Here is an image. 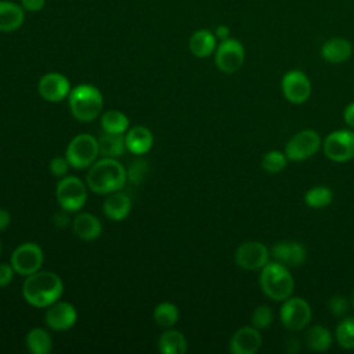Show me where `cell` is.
I'll return each instance as SVG.
<instances>
[{
    "instance_id": "6da1fadb",
    "label": "cell",
    "mask_w": 354,
    "mask_h": 354,
    "mask_svg": "<svg viewBox=\"0 0 354 354\" xmlns=\"http://www.w3.org/2000/svg\"><path fill=\"white\" fill-rule=\"evenodd\" d=\"M64 292L61 278L51 271H36L22 285L24 299L33 307H48L55 303Z\"/></svg>"
},
{
    "instance_id": "7a4b0ae2",
    "label": "cell",
    "mask_w": 354,
    "mask_h": 354,
    "mask_svg": "<svg viewBox=\"0 0 354 354\" xmlns=\"http://www.w3.org/2000/svg\"><path fill=\"white\" fill-rule=\"evenodd\" d=\"M127 180L126 169L115 158H104L91 165L87 173V185L95 194L120 191Z\"/></svg>"
},
{
    "instance_id": "3957f363",
    "label": "cell",
    "mask_w": 354,
    "mask_h": 354,
    "mask_svg": "<svg viewBox=\"0 0 354 354\" xmlns=\"http://www.w3.org/2000/svg\"><path fill=\"white\" fill-rule=\"evenodd\" d=\"M259 283L263 293L274 301L286 300L295 290V279L290 270L277 261H268L260 270Z\"/></svg>"
},
{
    "instance_id": "277c9868",
    "label": "cell",
    "mask_w": 354,
    "mask_h": 354,
    "mask_svg": "<svg viewBox=\"0 0 354 354\" xmlns=\"http://www.w3.org/2000/svg\"><path fill=\"white\" fill-rule=\"evenodd\" d=\"M69 109L80 122L94 120L102 109V94L91 84H79L69 93Z\"/></svg>"
},
{
    "instance_id": "5b68a950",
    "label": "cell",
    "mask_w": 354,
    "mask_h": 354,
    "mask_svg": "<svg viewBox=\"0 0 354 354\" xmlns=\"http://www.w3.org/2000/svg\"><path fill=\"white\" fill-rule=\"evenodd\" d=\"M324 155L336 163H346L354 159V130L339 129L330 131L322 140Z\"/></svg>"
},
{
    "instance_id": "8992f818",
    "label": "cell",
    "mask_w": 354,
    "mask_h": 354,
    "mask_svg": "<svg viewBox=\"0 0 354 354\" xmlns=\"http://www.w3.org/2000/svg\"><path fill=\"white\" fill-rule=\"evenodd\" d=\"M313 317L308 301L299 296H290L282 301L279 308L281 324L292 332L303 330L308 326Z\"/></svg>"
},
{
    "instance_id": "52a82bcc",
    "label": "cell",
    "mask_w": 354,
    "mask_h": 354,
    "mask_svg": "<svg viewBox=\"0 0 354 354\" xmlns=\"http://www.w3.org/2000/svg\"><path fill=\"white\" fill-rule=\"evenodd\" d=\"M322 147L319 134L313 129H304L297 131L289 138L285 145V155L288 160L301 162L314 156Z\"/></svg>"
},
{
    "instance_id": "ba28073f",
    "label": "cell",
    "mask_w": 354,
    "mask_h": 354,
    "mask_svg": "<svg viewBox=\"0 0 354 354\" xmlns=\"http://www.w3.org/2000/svg\"><path fill=\"white\" fill-rule=\"evenodd\" d=\"M98 153V140L90 134H79L68 144L65 156L72 167L84 169L94 163Z\"/></svg>"
},
{
    "instance_id": "9c48e42d",
    "label": "cell",
    "mask_w": 354,
    "mask_h": 354,
    "mask_svg": "<svg viewBox=\"0 0 354 354\" xmlns=\"http://www.w3.org/2000/svg\"><path fill=\"white\" fill-rule=\"evenodd\" d=\"M245 47L235 39L228 37L221 40L214 50V64L224 73H235L245 62Z\"/></svg>"
},
{
    "instance_id": "30bf717a",
    "label": "cell",
    "mask_w": 354,
    "mask_h": 354,
    "mask_svg": "<svg viewBox=\"0 0 354 354\" xmlns=\"http://www.w3.org/2000/svg\"><path fill=\"white\" fill-rule=\"evenodd\" d=\"M55 196L65 212H77L86 203L87 192L80 178L75 176H68L57 184Z\"/></svg>"
},
{
    "instance_id": "8fae6325",
    "label": "cell",
    "mask_w": 354,
    "mask_h": 354,
    "mask_svg": "<svg viewBox=\"0 0 354 354\" xmlns=\"http://www.w3.org/2000/svg\"><path fill=\"white\" fill-rule=\"evenodd\" d=\"M311 90L310 77L300 69H290L281 79V91L285 100L290 104L301 105L307 102Z\"/></svg>"
},
{
    "instance_id": "7c38bea8",
    "label": "cell",
    "mask_w": 354,
    "mask_h": 354,
    "mask_svg": "<svg viewBox=\"0 0 354 354\" xmlns=\"http://www.w3.org/2000/svg\"><path fill=\"white\" fill-rule=\"evenodd\" d=\"M270 249L259 241H248L235 250V263L248 271H260L270 261Z\"/></svg>"
},
{
    "instance_id": "4fadbf2b",
    "label": "cell",
    "mask_w": 354,
    "mask_h": 354,
    "mask_svg": "<svg viewBox=\"0 0 354 354\" xmlns=\"http://www.w3.org/2000/svg\"><path fill=\"white\" fill-rule=\"evenodd\" d=\"M43 259V250L39 245L33 242H25L12 252L11 266L15 272L28 277L40 270Z\"/></svg>"
},
{
    "instance_id": "5bb4252c",
    "label": "cell",
    "mask_w": 354,
    "mask_h": 354,
    "mask_svg": "<svg viewBox=\"0 0 354 354\" xmlns=\"http://www.w3.org/2000/svg\"><path fill=\"white\" fill-rule=\"evenodd\" d=\"M271 259L285 267L296 268L300 267L307 259V250L304 245L296 241H279L275 242L270 249Z\"/></svg>"
},
{
    "instance_id": "9a60e30c",
    "label": "cell",
    "mask_w": 354,
    "mask_h": 354,
    "mask_svg": "<svg viewBox=\"0 0 354 354\" xmlns=\"http://www.w3.org/2000/svg\"><path fill=\"white\" fill-rule=\"evenodd\" d=\"M39 94L48 102H59L71 93L69 80L57 72H50L41 76L37 84Z\"/></svg>"
},
{
    "instance_id": "2e32d148",
    "label": "cell",
    "mask_w": 354,
    "mask_h": 354,
    "mask_svg": "<svg viewBox=\"0 0 354 354\" xmlns=\"http://www.w3.org/2000/svg\"><path fill=\"white\" fill-rule=\"evenodd\" d=\"M261 333L253 325L242 326L234 332L230 340V351L232 354H254L261 347Z\"/></svg>"
},
{
    "instance_id": "e0dca14e",
    "label": "cell",
    "mask_w": 354,
    "mask_h": 354,
    "mask_svg": "<svg viewBox=\"0 0 354 354\" xmlns=\"http://www.w3.org/2000/svg\"><path fill=\"white\" fill-rule=\"evenodd\" d=\"M46 324L54 330H66L72 328L77 319L75 307L68 301H55L48 306L44 315Z\"/></svg>"
},
{
    "instance_id": "ac0fdd59",
    "label": "cell",
    "mask_w": 354,
    "mask_h": 354,
    "mask_svg": "<svg viewBox=\"0 0 354 354\" xmlns=\"http://www.w3.org/2000/svg\"><path fill=\"white\" fill-rule=\"evenodd\" d=\"M353 43L342 36H333L325 40L319 48L321 58L332 65H339L348 61L353 55Z\"/></svg>"
},
{
    "instance_id": "d6986e66",
    "label": "cell",
    "mask_w": 354,
    "mask_h": 354,
    "mask_svg": "<svg viewBox=\"0 0 354 354\" xmlns=\"http://www.w3.org/2000/svg\"><path fill=\"white\" fill-rule=\"evenodd\" d=\"M25 10L21 4L10 0H0V32H14L22 26Z\"/></svg>"
},
{
    "instance_id": "ffe728a7",
    "label": "cell",
    "mask_w": 354,
    "mask_h": 354,
    "mask_svg": "<svg viewBox=\"0 0 354 354\" xmlns=\"http://www.w3.org/2000/svg\"><path fill=\"white\" fill-rule=\"evenodd\" d=\"M188 47L191 54L196 58H207L217 47V37L214 32L209 29H198L191 35Z\"/></svg>"
},
{
    "instance_id": "44dd1931",
    "label": "cell",
    "mask_w": 354,
    "mask_h": 354,
    "mask_svg": "<svg viewBox=\"0 0 354 354\" xmlns=\"http://www.w3.org/2000/svg\"><path fill=\"white\" fill-rule=\"evenodd\" d=\"M130 209H131L130 198L120 191L108 194V198L102 205L104 214L113 221L123 220L130 213Z\"/></svg>"
},
{
    "instance_id": "7402d4cb",
    "label": "cell",
    "mask_w": 354,
    "mask_h": 354,
    "mask_svg": "<svg viewBox=\"0 0 354 354\" xmlns=\"http://www.w3.org/2000/svg\"><path fill=\"white\" fill-rule=\"evenodd\" d=\"M72 230L76 236L83 241H93L101 235L102 225L101 221L90 214V213H80L73 218Z\"/></svg>"
},
{
    "instance_id": "603a6c76",
    "label": "cell",
    "mask_w": 354,
    "mask_h": 354,
    "mask_svg": "<svg viewBox=\"0 0 354 354\" xmlns=\"http://www.w3.org/2000/svg\"><path fill=\"white\" fill-rule=\"evenodd\" d=\"M124 140H126L127 149L136 155H142V153L148 152L153 142L152 133L149 131V129H147L144 126H136V127L130 129L127 131Z\"/></svg>"
},
{
    "instance_id": "cb8c5ba5",
    "label": "cell",
    "mask_w": 354,
    "mask_h": 354,
    "mask_svg": "<svg viewBox=\"0 0 354 354\" xmlns=\"http://www.w3.org/2000/svg\"><path fill=\"white\" fill-rule=\"evenodd\" d=\"M306 346L311 351L325 353L332 346V333L324 325H313L306 332Z\"/></svg>"
},
{
    "instance_id": "d4e9b609",
    "label": "cell",
    "mask_w": 354,
    "mask_h": 354,
    "mask_svg": "<svg viewBox=\"0 0 354 354\" xmlns=\"http://www.w3.org/2000/svg\"><path fill=\"white\" fill-rule=\"evenodd\" d=\"M98 148L104 158H118L124 153L127 147L123 134L104 131L98 138Z\"/></svg>"
},
{
    "instance_id": "484cf974",
    "label": "cell",
    "mask_w": 354,
    "mask_h": 354,
    "mask_svg": "<svg viewBox=\"0 0 354 354\" xmlns=\"http://www.w3.org/2000/svg\"><path fill=\"white\" fill-rule=\"evenodd\" d=\"M158 347L163 354H184L187 351V339L178 330H167L159 337Z\"/></svg>"
},
{
    "instance_id": "4316f807",
    "label": "cell",
    "mask_w": 354,
    "mask_h": 354,
    "mask_svg": "<svg viewBox=\"0 0 354 354\" xmlns=\"http://www.w3.org/2000/svg\"><path fill=\"white\" fill-rule=\"evenodd\" d=\"M303 199H304V203L307 207L322 209L332 203L333 192L326 185H315L306 191Z\"/></svg>"
},
{
    "instance_id": "83f0119b",
    "label": "cell",
    "mask_w": 354,
    "mask_h": 354,
    "mask_svg": "<svg viewBox=\"0 0 354 354\" xmlns=\"http://www.w3.org/2000/svg\"><path fill=\"white\" fill-rule=\"evenodd\" d=\"M26 347L32 354H47L53 347L51 337L44 329L33 328L26 335Z\"/></svg>"
},
{
    "instance_id": "f1b7e54d",
    "label": "cell",
    "mask_w": 354,
    "mask_h": 354,
    "mask_svg": "<svg viewBox=\"0 0 354 354\" xmlns=\"http://www.w3.org/2000/svg\"><path fill=\"white\" fill-rule=\"evenodd\" d=\"M101 127L108 133L123 134L129 127V118L120 111H106L101 118Z\"/></svg>"
},
{
    "instance_id": "f546056e",
    "label": "cell",
    "mask_w": 354,
    "mask_h": 354,
    "mask_svg": "<svg viewBox=\"0 0 354 354\" xmlns=\"http://www.w3.org/2000/svg\"><path fill=\"white\" fill-rule=\"evenodd\" d=\"M335 339L342 348H354V317H346L337 324L335 329Z\"/></svg>"
},
{
    "instance_id": "4dcf8cb0",
    "label": "cell",
    "mask_w": 354,
    "mask_h": 354,
    "mask_svg": "<svg viewBox=\"0 0 354 354\" xmlns=\"http://www.w3.org/2000/svg\"><path fill=\"white\" fill-rule=\"evenodd\" d=\"M153 319L159 326L170 328L178 319V308L169 301L160 303L153 310Z\"/></svg>"
},
{
    "instance_id": "1f68e13d",
    "label": "cell",
    "mask_w": 354,
    "mask_h": 354,
    "mask_svg": "<svg viewBox=\"0 0 354 354\" xmlns=\"http://www.w3.org/2000/svg\"><path fill=\"white\" fill-rule=\"evenodd\" d=\"M288 166V158L282 151H268L261 158V167L270 174L281 173Z\"/></svg>"
},
{
    "instance_id": "d6a6232c",
    "label": "cell",
    "mask_w": 354,
    "mask_h": 354,
    "mask_svg": "<svg viewBox=\"0 0 354 354\" xmlns=\"http://www.w3.org/2000/svg\"><path fill=\"white\" fill-rule=\"evenodd\" d=\"M272 321H274V311L271 307L266 304L257 306L250 315V324L259 330L268 328L272 324Z\"/></svg>"
},
{
    "instance_id": "836d02e7",
    "label": "cell",
    "mask_w": 354,
    "mask_h": 354,
    "mask_svg": "<svg viewBox=\"0 0 354 354\" xmlns=\"http://www.w3.org/2000/svg\"><path fill=\"white\" fill-rule=\"evenodd\" d=\"M148 171V163L144 159H137L136 162L131 163V166L127 170V178L134 183L138 184L145 178V174Z\"/></svg>"
},
{
    "instance_id": "e575fe53",
    "label": "cell",
    "mask_w": 354,
    "mask_h": 354,
    "mask_svg": "<svg viewBox=\"0 0 354 354\" xmlns=\"http://www.w3.org/2000/svg\"><path fill=\"white\" fill-rule=\"evenodd\" d=\"M328 307L335 317H343L348 311V300L342 295H335L329 299Z\"/></svg>"
},
{
    "instance_id": "d590c367",
    "label": "cell",
    "mask_w": 354,
    "mask_h": 354,
    "mask_svg": "<svg viewBox=\"0 0 354 354\" xmlns=\"http://www.w3.org/2000/svg\"><path fill=\"white\" fill-rule=\"evenodd\" d=\"M71 163L68 162L66 156L65 158H61V156H55L51 162H50V171L54 174V176H65L68 169H69Z\"/></svg>"
},
{
    "instance_id": "8d00e7d4",
    "label": "cell",
    "mask_w": 354,
    "mask_h": 354,
    "mask_svg": "<svg viewBox=\"0 0 354 354\" xmlns=\"http://www.w3.org/2000/svg\"><path fill=\"white\" fill-rule=\"evenodd\" d=\"M14 277V268L11 264H0V288L8 285Z\"/></svg>"
},
{
    "instance_id": "74e56055",
    "label": "cell",
    "mask_w": 354,
    "mask_h": 354,
    "mask_svg": "<svg viewBox=\"0 0 354 354\" xmlns=\"http://www.w3.org/2000/svg\"><path fill=\"white\" fill-rule=\"evenodd\" d=\"M19 4L22 6V8L25 11L36 12V11H40L44 7L46 0H21Z\"/></svg>"
},
{
    "instance_id": "f35d334b",
    "label": "cell",
    "mask_w": 354,
    "mask_h": 354,
    "mask_svg": "<svg viewBox=\"0 0 354 354\" xmlns=\"http://www.w3.org/2000/svg\"><path fill=\"white\" fill-rule=\"evenodd\" d=\"M343 120L351 130H354V101L346 105L343 111Z\"/></svg>"
},
{
    "instance_id": "ab89813d",
    "label": "cell",
    "mask_w": 354,
    "mask_h": 354,
    "mask_svg": "<svg viewBox=\"0 0 354 354\" xmlns=\"http://www.w3.org/2000/svg\"><path fill=\"white\" fill-rule=\"evenodd\" d=\"M214 35H216V37H217V40H225V39H228V37H231V30H230V28L227 26V25H218V26H216V29H214Z\"/></svg>"
},
{
    "instance_id": "60d3db41",
    "label": "cell",
    "mask_w": 354,
    "mask_h": 354,
    "mask_svg": "<svg viewBox=\"0 0 354 354\" xmlns=\"http://www.w3.org/2000/svg\"><path fill=\"white\" fill-rule=\"evenodd\" d=\"M11 223V216L7 210L4 209H0V231L1 230H6Z\"/></svg>"
},
{
    "instance_id": "b9f144b4",
    "label": "cell",
    "mask_w": 354,
    "mask_h": 354,
    "mask_svg": "<svg viewBox=\"0 0 354 354\" xmlns=\"http://www.w3.org/2000/svg\"><path fill=\"white\" fill-rule=\"evenodd\" d=\"M68 221H69V218H68V216H66L64 212L57 213L55 217H54V223H55L58 227H65V225L68 224Z\"/></svg>"
},
{
    "instance_id": "7bdbcfd3",
    "label": "cell",
    "mask_w": 354,
    "mask_h": 354,
    "mask_svg": "<svg viewBox=\"0 0 354 354\" xmlns=\"http://www.w3.org/2000/svg\"><path fill=\"white\" fill-rule=\"evenodd\" d=\"M351 304H353V307H354V290H353V296H351Z\"/></svg>"
},
{
    "instance_id": "ee69618b",
    "label": "cell",
    "mask_w": 354,
    "mask_h": 354,
    "mask_svg": "<svg viewBox=\"0 0 354 354\" xmlns=\"http://www.w3.org/2000/svg\"><path fill=\"white\" fill-rule=\"evenodd\" d=\"M0 254H1V241H0Z\"/></svg>"
}]
</instances>
